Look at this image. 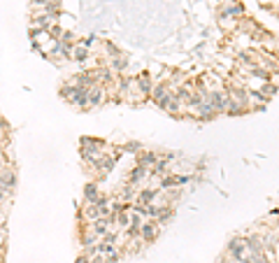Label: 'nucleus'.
<instances>
[{"label": "nucleus", "instance_id": "f257e3e1", "mask_svg": "<svg viewBox=\"0 0 279 263\" xmlns=\"http://www.w3.org/2000/svg\"><path fill=\"white\" fill-rule=\"evenodd\" d=\"M60 96L70 103V105H75V107H82V109H89V89H84V86H77V84H65L60 89Z\"/></svg>", "mask_w": 279, "mask_h": 263}, {"label": "nucleus", "instance_id": "f03ea898", "mask_svg": "<svg viewBox=\"0 0 279 263\" xmlns=\"http://www.w3.org/2000/svg\"><path fill=\"white\" fill-rule=\"evenodd\" d=\"M172 96H174V91L166 84V82H161V84H156L154 89H151V101L156 103L161 109L167 107V103H170V98H172Z\"/></svg>", "mask_w": 279, "mask_h": 263}, {"label": "nucleus", "instance_id": "7ed1b4c3", "mask_svg": "<svg viewBox=\"0 0 279 263\" xmlns=\"http://www.w3.org/2000/svg\"><path fill=\"white\" fill-rule=\"evenodd\" d=\"M247 245H244V238H233L228 242V259H233L235 263H242L244 256H247Z\"/></svg>", "mask_w": 279, "mask_h": 263}, {"label": "nucleus", "instance_id": "20e7f679", "mask_svg": "<svg viewBox=\"0 0 279 263\" xmlns=\"http://www.w3.org/2000/svg\"><path fill=\"white\" fill-rule=\"evenodd\" d=\"M159 221H156V219H147V221H144L142 224V231H140V238H142V242H147V245H149V242H154L156 240V235H159Z\"/></svg>", "mask_w": 279, "mask_h": 263}, {"label": "nucleus", "instance_id": "39448f33", "mask_svg": "<svg viewBox=\"0 0 279 263\" xmlns=\"http://www.w3.org/2000/svg\"><path fill=\"white\" fill-rule=\"evenodd\" d=\"M189 182V177L186 175H167V177H161L159 186L163 189V191H167V189H172V186H181Z\"/></svg>", "mask_w": 279, "mask_h": 263}, {"label": "nucleus", "instance_id": "423d86ee", "mask_svg": "<svg viewBox=\"0 0 279 263\" xmlns=\"http://www.w3.org/2000/svg\"><path fill=\"white\" fill-rule=\"evenodd\" d=\"M249 112V107L247 105H242V103L233 101L230 96H228V101H226V109H223V114L228 116H240V114H247Z\"/></svg>", "mask_w": 279, "mask_h": 263}, {"label": "nucleus", "instance_id": "0eeeda50", "mask_svg": "<svg viewBox=\"0 0 279 263\" xmlns=\"http://www.w3.org/2000/svg\"><path fill=\"white\" fill-rule=\"evenodd\" d=\"M156 161H159V152H140V154H137V165H140V168L151 170Z\"/></svg>", "mask_w": 279, "mask_h": 263}, {"label": "nucleus", "instance_id": "6e6552de", "mask_svg": "<svg viewBox=\"0 0 279 263\" xmlns=\"http://www.w3.org/2000/svg\"><path fill=\"white\" fill-rule=\"evenodd\" d=\"M89 228L96 233V235H98V240H100V238H103L105 233H110L112 224H110V219H107V217H100V219H96V221H91Z\"/></svg>", "mask_w": 279, "mask_h": 263}, {"label": "nucleus", "instance_id": "1a4fd4ad", "mask_svg": "<svg viewBox=\"0 0 279 263\" xmlns=\"http://www.w3.org/2000/svg\"><path fill=\"white\" fill-rule=\"evenodd\" d=\"M103 101H105V89H103L100 84L91 86V89H89V109L91 107H98Z\"/></svg>", "mask_w": 279, "mask_h": 263}, {"label": "nucleus", "instance_id": "9d476101", "mask_svg": "<svg viewBox=\"0 0 279 263\" xmlns=\"http://www.w3.org/2000/svg\"><path fill=\"white\" fill-rule=\"evenodd\" d=\"M154 201H159V189H142L135 196V203H140V205H151Z\"/></svg>", "mask_w": 279, "mask_h": 263}, {"label": "nucleus", "instance_id": "9b49d317", "mask_svg": "<svg viewBox=\"0 0 279 263\" xmlns=\"http://www.w3.org/2000/svg\"><path fill=\"white\" fill-rule=\"evenodd\" d=\"M100 198V189L96 182H89L84 186V203H96Z\"/></svg>", "mask_w": 279, "mask_h": 263}, {"label": "nucleus", "instance_id": "f8f14e48", "mask_svg": "<svg viewBox=\"0 0 279 263\" xmlns=\"http://www.w3.org/2000/svg\"><path fill=\"white\" fill-rule=\"evenodd\" d=\"M247 72H249L251 77L261 79V82H270V79H272L270 72H268V70H265L263 65H258V63H256V65H249V68H247Z\"/></svg>", "mask_w": 279, "mask_h": 263}, {"label": "nucleus", "instance_id": "ddd939ff", "mask_svg": "<svg viewBox=\"0 0 279 263\" xmlns=\"http://www.w3.org/2000/svg\"><path fill=\"white\" fill-rule=\"evenodd\" d=\"M149 177V170H147V168H140V165H137V168H133V170H130V175H128V184H140V182H142V179H147Z\"/></svg>", "mask_w": 279, "mask_h": 263}, {"label": "nucleus", "instance_id": "4468645a", "mask_svg": "<svg viewBox=\"0 0 279 263\" xmlns=\"http://www.w3.org/2000/svg\"><path fill=\"white\" fill-rule=\"evenodd\" d=\"M72 61H77V63H86V61H89V47H84L82 42L72 47Z\"/></svg>", "mask_w": 279, "mask_h": 263}, {"label": "nucleus", "instance_id": "2eb2a0df", "mask_svg": "<svg viewBox=\"0 0 279 263\" xmlns=\"http://www.w3.org/2000/svg\"><path fill=\"white\" fill-rule=\"evenodd\" d=\"M135 86H137V91L142 93V96H151V79H149V75H142V77H137L135 79Z\"/></svg>", "mask_w": 279, "mask_h": 263}, {"label": "nucleus", "instance_id": "dca6fc26", "mask_svg": "<svg viewBox=\"0 0 279 263\" xmlns=\"http://www.w3.org/2000/svg\"><path fill=\"white\" fill-rule=\"evenodd\" d=\"M172 214H174L172 205H161V212H159V217H156V221H159V226L167 224V221L172 219Z\"/></svg>", "mask_w": 279, "mask_h": 263}, {"label": "nucleus", "instance_id": "f3484780", "mask_svg": "<svg viewBox=\"0 0 279 263\" xmlns=\"http://www.w3.org/2000/svg\"><path fill=\"white\" fill-rule=\"evenodd\" d=\"M84 219L86 221H96V219H100V212L98 208H96V203H86V208H84Z\"/></svg>", "mask_w": 279, "mask_h": 263}, {"label": "nucleus", "instance_id": "a211bd4d", "mask_svg": "<svg viewBox=\"0 0 279 263\" xmlns=\"http://www.w3.org/2000/svg\"><path fill=\"white\" fill-rule=\"evenodd\" d=\"M179 109H181V101L177 98V93H174L172 98H170V103H167V107H166V112H170L172 116H179Z\"/></svg>", "mask_w": 279, "mask_h": 263}, {"label": "nucleus", "instance_id": "6ab92c4d", "mask_svg": "<svg viewBox=\"0 0 279 263\" xmlns=\"http://www.w3.org/2000/svg\"><path fill=\"white\" fill-rule=\"evenodd\" d=\"M258 91L263 93V98H268V101H270L272 96L277 93V86H275V84H270V82H263V86H261Z\"/></svg>", "mask_w": 279, "mask_h": 263}, {"label": "nucleus", "instance_id": "aec40b11", "mask_svg": "<svg viewBox=\"0 0 279 263\" xmlns=\"http://www.w3.org/2000/svg\"><path fill=\"white\" fill-rule=\"evenodd\" d=\"M126 65H128V58L126 56H119V58H112V68L119 72V70H126Z\"/></svg>", "mask_w": 279, "mask_h": 263}, {"label": "nucleus", "instance_id": "412c9836", "mask_svg": "<svg viewBox=\"0 0 279 263\" xmlns=\"http://www.w3.org/2000/svg\"><path fill=\"white\" fill-rule=\"evenodd\" d=\"M121 149H126L130 154H140V152H142V149H140V142H128V145H123Z\"/></svg>", "mask_w": 279, "mask_h": 263}, {"label": "nucleus", "instance_id": "4be33fe9", "mask_svg": "<svg viewBox=\"0 0 279 263\" xmlns=\"http://www.w3.org/2000/svg\"><path fill=\"white\" fill-rule=\"evenodd\" d=\"M105 49H107V54L112 56V58H119V56H121V52L112 45V42H105Z\"/></svg>", "mask_w": 279, "mask_h": 263}, {"label": "nucleus", "instance_id": "5701e85b", "mask_svg": "<svg viewBox=\"0 0 279 263\" xmlns=\"http://www.w3.org/2000/svg\"><path fill=\"white\" fill-rule=\"evenodd\" d=\"M105 259H107V263H119V261H121V252H119V249H116V252H114V254L105 256Z\"/></svg>", "mask_w": 279, "mask_h": 263}, {"label": "nucleus", "instance_id": "b1692460", "mask_svg": "<svg viewBox=\"0 0 279 263\" xmlns=\"http://www.w3.org/2000/svg\"><path fill=\"white\" fill-rule=\"evenodd\" d=\"M91 263H107V259L103 254H96V256H91Z\"/></svg>", "mask_w": 279, "mask_h": 263}, {"label": "nucleus", "instance_id": "393cba45", "mask_svg": "<svg viewBox=\"0 0 279 263\" xmlns=\"http://www.w3.org/2000/svg\"><path fill=\"white\" fill-rule=\"evenodd\" d=\"M75 263H91V256L89 254H82V256H77V261Z\"/></svg>", "mask_w": 279, "mask_h": 263}, {"label": "nucleus", "instance_id": "a878e982", "mask_svg": "<svg viewBox=\"0 0 279 263\" xmlns=\"http://www.w3.org/2000/svg\"><path fill=\"white\" fill-rule=\"evenodd\" d=\"M5 168H7V161H5V156H2V158H0V172L5 170Z\"/></svg>", "mask_w": 279, "mask_h": 263}, {"label": "nucleus", "instance_id": "bb28decb", "mask_svg": "<svg viewBox=\"0 0 279 263\" xmlns=\"http://www.w3.org/2000/svg\"><path fill=\"white\" fill-rule=\"evenodd\" d=\"M219 263H235L233 259H228V256H223V259H219Z\"/></svg>", "mask_w": 279, "mask_h": 263}, {"label": "nucleus", "instance_id": "cd10ccee", "mask_svg": "<svg viewBox=\"0 0 279 263\" xmlns=\"http://www.w3.org/2000/svg\"><path fill=\"white\" fill-rule=\"evenodd\" d=\"M5 156V145H0V158Z\"/></svg>", "mask_w": 279, "mask_h": 263}, {"label": "nucleus", "instance_id": "c85d7f7f", "mask_svg": "<svg viewBox=\"0 0 279 263\" xmlns=\"http://www.w3.org/2000/svg\"><path fill=\"white\" fill-rule=\"evenodd\" d=\"M275 56H277V58H279V47H277V49H275Z\"/></svg>", "mask_w": 279, "mask_h": 263}, {"label": "nucleus", "instance_id": "c756f323", "mask_svg": "<svg viewBox=\"0 0 279 263\" xmlns=\"http://www.w3.org/2000/svg\"><path fill=\"white\" fill-rule=\"evenodd\" d=\"M0 217H2V205H0Z\"/></svg>", "mask_w": 279, "mask_h": 263}, {"label": "nucleus", "instance_id": "7c9ffc66", "mask_svg": "<svg viewBox=\"0 0 279 263\" xmlns=\"http://www.w3.org/2000/svg\"><path fill=\"white\" fill-rule=\"evenodd\" d=\"M0 263H2V254H0Z\"/></svg>", "mask_w": 279, "mask_h": 263}]
</instances>
